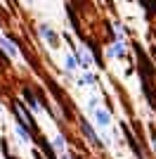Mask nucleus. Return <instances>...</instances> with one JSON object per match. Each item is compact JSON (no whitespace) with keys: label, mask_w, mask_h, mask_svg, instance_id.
<instances>
[{"label":"nucleus","mask_w":156,"mask_h":159,"mask_svg":"<svg viewBox=\"0 0 156 159\" xmlns=\"http://www.w3.org/2000/svg\"><path fill=\"white\" fill-rule=\"evenodd\" d=\"M38 31H40V36H43V38H45L52 48H59V36H57L54 31H52V26H50V24H45V21H43V24L38 26Z\"/></svg>","instance_id":"obj_1"},{"label":"nucleus","mask_w":156,"mask_h":159,"mask_svg":"<svg viewBox=\"0 0 156 159\" xmlns=\"http://www.w3.org/2000/svg\"><path fill=\"white\" fill-rule=\"evenodd\" d=\"M0 48H2V52L7 55V57H19V50H17V45H14V40L10 38V36H0Z\"/></svg>","instance_id":"obj_2"},{"label":"nucleus","mask_w":156,"mask_h":159,"mask_svg":"<svg viewBox=\"0 0 156 159\" xmlns=\"http://www.w3.org/2000/svg\"><path fill=\"white\" fill-rule=\"evenodd\" d=\"M106 55H109V57H114V60H123V57H128L123 40H114V43H111V48L106 50Z\"/></svg>","instance_id":"obj_3"},{"label":"nucleus","mask_w":156,"mask_h":159,"mask_svg":"<svg viewBox=\"0 0 156 159\" xmlns=\"http://www.w3.org/2000/svg\"><path fill=\"white\" fill-rule=\"evenodd\" d=\"M92 114H95V121H97V126L106 128V126L111 124V114H109V109H102V107H95V109H92Z\"/></svg>","instance_id":"obj_4"},{"label":"nucleus","mask_w":156,"mask_h":159,"mask_svg":"<svg viewBox=\"0 0 156 159\" xmlns=\"http://www.w3.org/2000/svg\"><path fill=\"white\" fill-rule=\"evenodd\" d=\"M80 131L85 133V138L90 140V143H95V145H99V147H102V140L97 138V133H95V128H92V126H90V124H88L85 119H80Z\"/></svg>","instance_id":"obj_5"},{"label":"nucleus","mask_w":156,"mask_h":159,"mask_svg":"<svg viewBox=\"0 0 156 159\" xmlns=\"http://www.w3.org/2000/svg\"><path fill=\"white\" fill-rule=\"evenodd\" d=\"M73 57H76V64L80 66V69H85V71L90 69V55L85 52V50H76V55H73Z\"/></svg>","instance_id":"obj_6"},{"label":"nucleus","mask_w":156,"mask_h":159,"mask_svg":"<svg viewBox=\"0 0 156 159\" xmlns=\"http://www.w3.org/2000/svg\"><path fill=\"white\" fill-rule=\"evenodd\" d=\"M114 36H111V40H123L125 38V29H123V24H121V19H114Z\"/></svg>","instance_id":"obj_7"},{"label":"nucleus","mask_w":156,"mask_h":159,"mask_svg":"<svg viewBox=\"0 0 156 159\" xmlns=\"http://www.w3.org/2000/svg\"><path fill=\"white\" fill-rule=\"evenodd\" d=\"M24 100L28 102V105H31V109H36V112L40 109V100L36 98V95H33L31 90H28V88H24Z\"/></svg>","instance_id":"obj_8"},{"label":"nucleus","mask_w":156,"mask_h":159,"mask_svg":"<svg viewBox=\"0 0 156 159\" xmlns=\"http://www.w3.org/2000/svg\"><path fill=\"white\" fill-rule=\"evenodd\" d=\"M17 131H19V138H21V140H26V143H28V140L33 138V135H31V128L26 126L24 121H19V126H17Z\"/></svg>","instance_id":"obj_9"},{"label":"nucleus","mask_w":156,"mask_h":159,"mask_svg":"<svg viewBox=\"0 0 156 159\" xmlns=\"http://www.w3.org/2000/svg\"><path fill=\"white\" fill-rule=\"evenodd\" d=\"M54 147H57L59 154H62V152H69V150H66V138L62 135V133H59V135H54Z\"/></svg>","instance_id":"obj_10"},{"label":"nucleus","mask_w":156,"mask_h":159,"mask_svg":"<svg viewBox=\"0 0 156 159\" xmlns=\"http://www.w3.org/2000/svg\"><path fill=\"white\" fill-rule=\"evenodd\" d=\"M64 62H66V69H69V74H71L73 71V69H76V57H73V55L71 52H69V55H64Z\"/></svg>","instance_id":"obj_11"},{"label":"nucleus","mask_w":156,"mask_h":159,"mask_svg":"<svg viewBox=\"0 0 156 159\" xmlns=\"http://www.w3.org/2000/svg\"><path fill=\"white\" fill-rule=\"evenodd\" d=\"M95 81H97V79H95V74H85L83 79H80V83H85V86H92Z\"/></svg>","instance_id":"obj_12"},{"label":"nucleus","mask_w":156,"mask_h":159,"mask_svg":"<svg viewBox=\"0 0 156 159\" xmlns=\"http://www.w3.org/2000/svg\"><path fill=\"white\" fill-rule=\"evenodd\" d=\"M95 107H99V100H97V98L90 100V109H95Z\"/></svg>","instance_id":"obj_13"},{"label":"nucleus","mask_w":156,"mask_h":159,"mask_svg":"<svg viewBox=\"0 0 156 159\" xmlns=\"http://www.w3.org/2000/svg\"><path fill=\"white\" fill-rule=\"evenodd\" d=\"M0 116H2V114H0Z\"/></svg>","instance_id":"obj_14"}]
</instances>
